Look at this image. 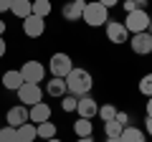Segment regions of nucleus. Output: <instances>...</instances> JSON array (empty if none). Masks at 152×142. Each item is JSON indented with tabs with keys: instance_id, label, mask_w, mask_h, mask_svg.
Instances as JSON below:
<instances>
[{
	"instance_id": "nucleus-14",
	"label": "nucleus",
	"mask_w": 152,
	"mask_h": 142,
	"mask_svg": "<svg viewBox=\"0 0 152 142\" xmlns=\"http://www.w3.org/2000/svg\"><path fill=\"white\" fill-rule=\"evenodd\" d=\"M23 76H20V71L18 69H8L5 74H3V86L8 89V91H18V89L23 86Z\"/></svg>"
},
{
	"instance_id": "nucleus-6",
	"label": "nucleus",
	"mask_w": 152,
	"mask_h": 142,
	"mask_svg": "<svg viewBox=\"0 0 152 142\" xmlns=\"http://www.w3.org/2000/svg\"><path fill=\"white\" fill-rule=\"evenodd\" d=\"M18 102L23 104V107H33V104L43 102V91H41V84H23L20 89H18Z\"/></svg>"
},
{
	"instance_id": "nucleus-36",
	"label": "nucleus",
	"mask_w": 152,
	"mask_h": 142,
	"mask_svg": "<svg viewBox=\"0 0 152 142\" xmlns=\"http://www.w3.org/2000/svg\"><path fill=\"white\" fill-rule=\"evenodd\" d=\"M134 3H137V5H140V8H145L147 3H150V0H134Z\"/></svg>"
},
{
	"instance_id": "nucleus-38",
	"label": "nucleus",
	"mask_w": 152,
	"mask_h": 142,
	"mask_svg": "<svg viewBox=\"0 0 152 142\" xmlns=\"http://www.w3.org/2000/svg\"><path fill=\"white\" fill-rule=\"evenodd\" d=\"M147 33H150V36H152V18H150V26H147Z\"/></svg>"
},
{
	"instance_id": "nucleus-7",
	"label": "nucleus",
	"mask_w": 152,
	"mask_h": 142,
	"mask_svg": "<svg viewBox=\"0 0 152 142\" xmlns=\"http://www.w3.org/2000/svg\"><path fill=\"white\" fill-rule=\"evenodd\" d=\"M76 114L81 117V119H94V117L99 114V102L91 97V94L79 97V102H76Z\"/></svg>"
},
{
	"instance_id": "nucleus-33",
	"label": "nucleus",
	"mask_w": 152,
	"mask_h": 142,
	"mask_svg": "<svg viewBox=\"0 0 152 142\" xmlns=\"http://www.w3.org/2000/svg\"><path fill=\"white\" fill-rule=\"evenodd\" d=\"M147 117H152V97L147 99Z\"/></svg>"
},
{
	"instance_id": "nucleus-29",
	"label": "nucleus",
	"mask_w": 152,
	"mask_h": 142,
	"mask_svg": "<svg viewBox=\"0 0 152 142\" xmlns=\"http://www.w3.org/2000/svg\"><path fill=\"white\" fill-rule=\"evenodd\" d=\"M10 5H13V0H0V13L10 10Z\"/></svg>"
},
{
	"instance_id": "nucleus-35",
	"label": "nucleus",
	"mask_w": 152,
	"mask_h": 142,
	"mask_svg": "<svg viewBox=\"0 0 152 142\" xmlns=\"http://www.w3.org/2000/svg\"><path fill=\"white\" fill-rule=\"evenodd\" d=\"M0 36H5V20H0Z\"/></svg>"
},
{
	"instance_id": "nucleus-16",
	"label": "nucleus",
	"mask_w": 152,
	"mask_h": 142,
	"mask_svg": "<svg viewBox=\"0 0 152 142\" xmlns=\"http://www.w3.org/2000/svg\"><path fill=\"white\" fill-rule=\"evenodd\" d=\"M38 135H36V124L33 122H26L15 130V142H36Z\"/></svg>"
},
{
	"instance_id": "nucleus-22",
	"label": "nucleus",
	"mask_w": 152,
	"mask_h": 142,
	"mask_svg": "<svg viewBox=\"0 0 152 142\" xmlns=\"http://www.w3.org/2000/svg\"><path fill=\"white\" fill-rule=\"evenodd\" d=\"M137 89H140L142 97L150 99V97H152V74H145V76L140 79V84H137Z\"/></svg>"
},
{
	"instance_id": "nucleus-19",
	"label": "nucleus",
	"mask_w": 152,
	"mask_h": 142,
	"mask_svg": "<svg viewBox=\"0 0 152 142\" xmlns=\"http://www.w3.org/2000/svg\"><path fill=\"white\" fill-rule=\"evenodd\" d=\"M56 132H58V127H56L53 124V122H41V124H36V135H38V140H53V137H56Z\"/></svg>"
},
{
	"instance_id": "nucleus-32",
	"label": "nucleus",
	"mask_w": 152,
	"mask_h": 142,
	"mask_svg": "<svg viewBox=\"0 0 152 142\" xmlns=\"http://www.w3.org/2000/svg\"><path fill=\"white\" fill-rule=\"evenodd\" d=\"M145 132L152 137V117H145Z\"/></svg>"
},
{
	"instance_id": "nucleus-37",
	"label": "nucleus",
	"mask_w": 152,
	"mask_h": 142,
	"mask_svg": "<svg viewBox=\"0 0 152 142\" xmlns=\"http://www.w3.org/2000/svg\"><path fill=\"white\" fill-rule=\"evenodd\" d=\"M107 142H122L119 137H107Z\"/></svg>"
},
{
	"instance_id": "nucleus-9",
	"label": "nucleus",
	"mask_w": 152,
	"mask_h": 142,
	"mask_svg": "<svg viewBox=\"0 0 152 142\" xmlns=\"http://www.w3.org/2000/svg\"><path fill=\"white\" fill-rule=\"evenodd\" d=\"M107 38L112 41L114 46H122L129 41V33H127L124 23L122 20H107Z\"/></svg>"
},
{
	"instance_id": "nucleus-10",
	"label": "nucleus",
	"mask_w": 152,
	"mask_h": 142,
	"mask_svg": "<svg viewBox=\"0 0 152 142\" xmlns=\"http://www.w3.org/2000/svg\"><path fill=\"white\" fill-rule=\"evenodd\" d=\"M46 31V18H38V15H28L23 18V33H26L28 38H41Z\"/></svg>"
},
{
	"instance_id": "nucleus-13",
	"label": "nucleus",
	"mask_w": 152,
	"mask_h": 142,
	"mask_svg": "<svg viewBox=\"0 0 152 142\" xmlns=\"http://www.w3.org/2000/svg\"><path fill=\"white\" fill-rule=\"evenodd\" d=\"M28 119H31L33 124L48 122L51 119V107L46 102H38V104H33V107H28Z\"/></svg>"
},
{
	"instance_id": "nucleus-28",
	"label": "nucleus",
	"mask_w": 152,
	"mask_h": 142,
	"mask_svg": "<svg viewBox=\"0 0 152 142\" xmlns=\"http://www.w3.org/2000/svg\"><path fill=\"white\" fill-rule=\"evenodd\" d=\"M122 8H124V13H134V10H140V5H137L134 0H122Z\"/></svg>"
},
{
	"instance_id": "nucleus-21",
	"label": "nucleus",
	"mask_w": 152,
	"mask_h": 142,
	"mask_svg": "<svg viewBox=\"0 0 152 142\" xmlns=\"http://www.w3.org/2000/svg\"><path fill=\"white\" fill-rule=\"evenodd\" d=\"M53 5H51V0H33V15L38 18H48Z\"/></svg>"
},
{
	"instance_id": "nucleus-31",
	"label": "nucleus",
	"mask_w": 152,
	"mask_h": 142,
	"mask_svg": "<svg viewBox=\"0 0 152 142\" xmlns=\"http://www.w3.org/2000/svg\"><path fill=\"white\" fill-rule=\"evenodd\" d=\"M96 3H102V5H104V8L109 10V8H114L117 3H119V0H96Z\"/></svg>"
},
{
	"instance_id": "nucleus-39",
	"label": "nucleus",
	"mask_w": 152,
	"mask_h": 142,
	"mask_svg": "<svg viewBox=\"0 0 152 142\" xmlns=\"http://www.w3.org/2000/svg\"><path fill=\"white\" fill-rule=\"evenodd\" d=\"M46 142H61V140H58V137H53V140H46Z\"/></svg>"
},
{
	"instance_id": "nucleus-15",
	"label": "nucleus",
	"mask_w": 152,
	"mask_h": 142,
	"mask_svg": "<svg viewBox=\"0 0 152 142\" xmlns=\"http://www.w3.org/2000/svg\"><path fill=\"white\" fill-rule=\"evenodd\" d=\"M46 94H48V97H53V99H61L64 94H69V91H66V79L51 76L48 81H46Z\"/></svg>"
},
{
	"instance_id": "nucleus-30",
	"label": "nucleus",
	"mask_w": 152,
	"mask_h": 142,
	"mask_svg": "<svg viewBox=\"0 0 152 142\" xmlns=\"http://www.w3.org/2000/svg\"><path fill=\"white\" fill-rule=\"evenodd\" d=\"M5 51H8V43H5V36H0V59L5 56Z\"/></svg>"
},
{
	"instance_id": "nucleus-23",
	"label": "nucleus",
	"mask_w": 152,
	"mask_h": 142,
	"mask_svg": "<svg viewBox=\"0 0 152 142\" xmlns=\"http://www.w3.org/2000/svg\"><path fill=\"white\" fill-rule=\"evenodd\" d=\"M122 130H124V127H122L117 119L104 122V135H107V137H119V135H122Z\"/></svg>"
},
{
	"instance_id": "nucleus-1",
	"label": "nucleus",
	"mask_w": 152,
	"mask_h": 142,
	"mask_svg": "<svg viewBox=\"0 0 152 142\" xmlns=\"http://www.w3.org/2000/svg\"><path fill=\"white\" fill-rule=\"evenodd\" d=\"M91 86H94V79H91V74L86 69L74 66L69 71V76H66V91L69 94H74V97H86V94H91Z\"/></svg>"
},
{
	"instance_id": "nucleus-27",
	"label": "nucleus",
	"mask_w": 152,
	"mask_h": 142,
	"mask_svg": "<svg viewBox=\"0 0 152 142\" xmlns=\"http://www.w3.org/2000/svg\"><path fill=\"white\" fill-rule=\"evenodd\" d=\"M114 119L119 122L122 127H129V122H132V117L127 114V112H117V117H114Z\"/></svg>"
},
{
	"instance_id": "nucleus-40",
	"label": "nucleus",
	"mask_w": 152,
	"mask_h": 142,
	"mask_svg": "<svg viewBox=\"0 0 152 142\" xmlns=\"http://www.w3.org/2000/svg\"><path fill=\"white\" fill-rule=\"evenodd\" d=\"M150 56H152V53H150Z\"/></svg>"
},
{
	"instance_id": "nucleus-24",
	"label": "nucleus",
	"mask_w": 152,
	"mask_h": 142,
	"mask_svg": "<svg viewBox=\"0 0 152 142\" xmlns=\"http://www.w3.org/2000/svg\"><path fill=\"white\" fill-rule=\"evenodd\" d=\"M117 112H119V109H117L114 104H102L96 117H102V122H109V119H114V117H117Z\"/></svg>"
},
{
	"instance_id": "nucleus-17",
	"label": "nucleus",
	"mask_w": 152,
	"mask_h": 142,
	"mask_svg": "<svg viewBox=\"0 0 152 142\" xmlns=\"http://www.w3.org/2000/svg\"><path fill=\"white\" fill-rule=\"evenodd\" d=\"M119 140H122V142H147V135H145V130L129 124V127H124V130H122Z\"/></svg>"
},
{
	"instance_id": "nucleus-26",
	"label": "nucleus",
	"mask_w": 152,
	"mask_h": 142,
	"mask_svg": "<svg viewBox=\"0 0 152 142\" xmlns=\"http://www.w3.org/2000/svg\"><path fill=\"white\" fill-rule=\"evenodd\" d=\"M0 142H15V127H0Z\"/></svg>"
},
{
	"instance_id": "nucleus-18",
	"label": "nucleus",
	"mask_w": 152,
	"mask_h": 142,
	"mask_svg": "<svg viewBox=\"0 0 152 142\" xmlns=\"http://www.w3.org/2000/svg\"><path fill=\"white\" fill-rule=\"evenodd\" d=\"M10 13L15 18H28L33 13V0H13V5H10Z\"/></svg>"
},
{
	"instance_id": "nucleus-2",
	"label": "nucleus",
	"mask_w": 152,
	"mask_h": 142,
	"mask_svg": "<svg viewBox=\"0 0 152 142\" xmlns=\"http://www.w3.org/2000/svg\"><path fill=\"white\" fill-rule=\"evenodd\" d=\"M81 20L86 23V26H91V28H102V26H107V20H109V10L102 5V3H86L84 5V13H81Z\"/></svg>"
},
{
	"instance_id": "nucleus-5",
	"label": "nucleus",
	"mask_w": 152,
	"mask_h": 142,
	"mask_svg": "<svg viewBox=\"0 0 152 142\" xmlns=\"http://www.w3.org/2000/svg\"><path fill=\"white\" fill-rule=\"evenodd\" d=\"M18 71H20V76H23L26 84H41L46 79V66L41 61H26Z\"/></svg>"
},
{
	"instance_id": "nucleus-20",
	"label": "nucleus",
	"mask_w": 152,
	"mask_h": 142,
	"mask_svg": "<svg viewBox=\"0 0 152 142\" xmlns=\"http://www.w3.org/2000/svg\"><path fill=\"white\" fill-rule=\"evenodd\" d=\"M74 132H76V137H91L94 135V124H91V119H79L74 122Z\"/></svg>"
},
{
	"instance_id": "nucleus-11",
	"label": "nucleus",
	"mask_w": 152,
	"mask_h": 142,
	"mask_svg": "<svg viewBox=\"0 0 152 142\" xmlns=\"http://www.w3.org/2000/svg\"><path fill=\"white\" fill-rule=\"evenodd\" d=\"M26 122H31L28 119V107H23V104H15V107H10L8 109V114H5V124L8 127H20V124H26Z\"/></svg>"
},
{
	"instance_id": "nucleus-12",
	"label": "nucleus",
	"mask_w": 152,
	"mask_h": 142,
	"mask_svg": "<svg viewBox=\"0 0 152 142\" xmlns=\"http://www.w3.org/2000/svg\"><path fill=\"white\" fill-rule=\"evenodd\" d=\"M84 5H86V0H69V3H66V5L61 8V15H64V20H69V23L81 20Z\"/></svg>"
},
{
	"instance_id": "nucleus-34",
	"label": "nucleus",
	"mask_w": 152,
	"mask_h": 142,
	"mask_svg": "<svg viewBox=\"0 0 152 142\" xmlns=\"http://www.w3.org/2000/svg\"><path fill=\"white\" fill-rule=\"evenodd\" d=\"M76 142H94V137H76Z\"/></svg>"
},
{
	"instance_id": "nucleus-4",
	"label": "nucleus",
	"mask_w": 152,
	"mask_h": 142,
	"mask_svg": "<svg viewBox=\"0 0 152 142\" xmlns=\"http://www.w3.org/2000/svg\"><path fill=\"white\" fill-rule=\"evenodd\" d=\"M147 26H150V13H147L145 8H140V10H134V13H127L124 28H127L129 36H134V33H145Z\"/></svg>"
},
{
	"instance_id": "nucleus-3",
	"label": "nucleus",
	"mask_w": 152,
	"mask_h": 142,
	"mask_svg": "<svg viewBox=\"0 0 152 142\" xmlns=\"http://www.w3.org/2000/svg\"><path fill=\"white\" fill-rule=\"evenodd\" d=\"M71 69H74V61H71V56H69V53L58 51V53L51 56V61H48V71H51V76H56V79H66Z\"/></svg>"
},
{
	"instance_id": "nucleus-8",
	"label": "nucleus",
	"mask_w": 152,
	"mask_h": 142,
	"mask_svg": "<svg viewBox=\"0 0 152 142\" xmlns=\"http://www.w3.org/2000/svg\"><path fill=\"white\" fill-rule=\"evenodd\" d=\"M129 48L134 51L137 56H150V53H152V36H150L147 31L129 36Z\"/></svg>"
},
{
	"instance_id": "nucleus-25",
	"label": "nucleus",
	"mask_w": 152,
	"mask_h": 142,
	"mask_svg": "<svg viewBox=\"0 0 152 142\" xmlns=\"http://www.w3.org/2000/svg\"><path fill=\"white\" fill-rule=\"evenodd\" d=\"M76 102H79V97H74V94H64V97H61V109H64V112H76Z\"/></svg>"
}]
</instances>
